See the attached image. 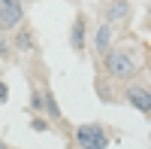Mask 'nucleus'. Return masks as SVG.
Returning <instances> with one entry per match:
<instances>
[{
	"label": "nucleus",
	"mask_w": 151,
	"mask_h": 149,
	"mask_svg": "<svg viewBox=\"0 0 151 149\" xmlns=\"http://www.w3.org/2000/svg\"><path fill=\"white\" fill-rule=\"evenodd\" d=\"M0 58H3V61L15 58V49H12V43L6 40V34H0Z\"/></svg>",
	"instance_id": "obj_10"
},
{
	"label": "nucleus",
	"mask_w": 151,
	"mask_h": 149,
	"mask_svg": "<svg viewBox=\"0 0 151 149\" xmlns=\"http://www.w3.org/2000/svg\"><path fill=\"white\" fill-rule=\"evenodd\" d=\"M109 131L100 122H82L76 125V146L79 149H109Z\"/></svg>",
	"instance_id": "obj_2"
},
{
	"label": "nucleus",
	"mask_w": 151,
	"mask_h": 149,
	"mask_svg": "<svg viewBox=\"0 0 151 149\" xmlns=\"http://www.w3.org/2000/svg\"><path fill=\"white\" fill-rule=\"evenodd\" d=\"M24 0H0V34L15 31L24 21Z\"/></svg>",
	"instance_id": "obj_3"
},
{
	"label": "nucleus",
	"mask_w": 151,
	"mask_h": 149,
	"mask_svg": "<svg viewBox=\"0 0 151 149\" xmlns=\"http://www.w3.org/2000/svg\"><path fill=\"white\" fill-rule=\"evenodd\" d=\"M109 49H112V24L100 21V28H97V34H94V52H97L100 61H103Z\"/></svg>",
	"instance_id": "obj_8"
},
{
	"label": "nucleus",
	"mask_w": 151,
	"mask_h": 149,
	"mask_svg": "<svg viewBox=\"0 0 151 149\" xmlns=\"http://www.w3.org/2000/svg\"><path fill=\"white\" fill-rule=\"evenodd\" d=\"M6 101H9V85L0 79V104H6Z\"/></svg>",
	"instance_id": "obj_13"
},
{
	"label": "nucleus",
	"mask_w": 151,
	"mask_h": 149,
	"mask_svg": "<svg viewBox=\"0 0 151 149\" xmlns=\"http://www.w3.org/2000/svg\"><path fill=\"white\" fill-rule=\"evenodd\" d=\"M42 113H48V119H55V122H60V107H58V97H55V91L48 88V85H42Z\"/></svg>",
	"instance_id": "obj_9"
},
{
	"label": "nucleus",
	"mask_w": 151,
	"mask_h": 149,
	"mask_svg": "<svg viewBox=\"0 0 151 149\" xmlns=\"http://www.w3.org/2000/svg\"><path fill=\"white\" fill-rule=\"evenodd\" d=\"M12 49L15 52H36V34H33V28L27 21H21L15 31H12Z\"/></svg>",
	"instance_id": "obj_7"
},
{
	"label": "nucleus",
	"mask_w": 151,
	"mask_h": 149,
	"mask_svg": "<svg viewBox=\"0 0 151 149\" xmlns=\"http://www.w3.org/2000/svg\"><path fill=\"white\" fill-rule=\"evenodd\" d=\"M0 149H9V143H6V140H0Z\"/></svg>",
	"instance_id": "obj_14"
},
{
	"label": "nucleus",
	"mask_w": 151,
	"mask_h": 149,
	"mask_svg": "<svg viewBox=\"0 0 151 149\" xmlns=\"http://www.w3.org/2000/svg\"><path fill=\"white\" fill-rule=\"evenodd\" d=\"M85 46H88V18L85 12H76L73 28H70V49L76 55H85Z\"/></svg>",
	"instance_id": "obj_6"
},
{
	"label": "nucleus",
	"mask_w": 151,
	"mask_h": 149,
	"mask_svg": "<svg viewBox=\"0 0 151 149\" xmlns=\"http://www.w3.org/2000/svg\"><path fill=\"white\" fill-rule=\"evenodd\" d=\"M30 128H33V131H40V134H45L52 125H48V122H45L42 116H33V119H30Z\"/></svg>",
	"instance_id": "obj_12"
},
{
	"label": "nucleus",
	"mask_w": 151,
	"mask_h": 149,
	"mask_svg": "<svg viewBox=\"0 0 151 149\" xmlns=\"http://www.w3.org/2000/svg\"><path fill=\"white\" fill-rule=\"evenodd\" d=\"M30 113H42V94L30 88Z\"/></svg>",
	"instance_id": "obj_11"
},
{
	"label": "nucleus",
	"mask_w": 151,
	"mask_h": 149,
	"mask_svg": "<svg viewBox=\"0 0 151 149\" xmlns=\"http://www.w3.org/2000/svg\"><path fill=\"white\" fill-rule=\"evenodd\" d=\"M103 64L115 82H136V76L142 70V52L136 46H115L106 52Z\"/></svg>",
	"instance_id": "obj_1"
},
{
	"label": "nucleus",
	"mask_w": 151,
	"mask_h": 149,
	"mask_svg": "<svg viewBox=\"0 0 151 149\" xmlns=\"http://www.w3.org/2000/svg\"><path fill=\"white\" fill-rule=\"evenodd\" d=\"M130 18H133V0H109L103 6L106 24H118V21H130Z\"/></svg>",
	"instance_id": "obj_5"
},
{
	"label": "nucleus",
	"mask_w": 151,
	"mask_h": 149,
	"mask_svg": "<svg viewBox=\"0 0 151 149\" xmlns=\"http://www.w3.org/2000/svg\"><path fill=\"white\" fill-rule=\"evenodd\" d=\"M124 101H127L133 110H139L142 116L151 113V91L139 82H127V88H124Z\"/></svg>",
	"instance_id": "obj_4"
}]
</instances>
